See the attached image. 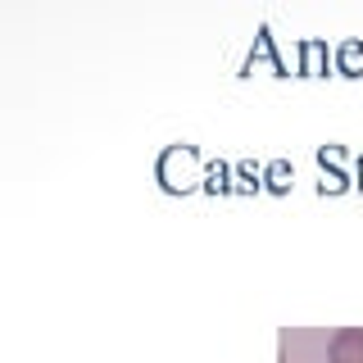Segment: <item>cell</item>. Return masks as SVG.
Listing matches in <instances>:
<instances>
[{
    "label": "cell",
    "mask_w": 363,
    "mask_h": 363,
    "mask_svg": "<svg viewBox=\"0 0 363 363\" xmlns=\"http://www.w3.org/2000/svg\"><path fill=\"white\" fill-rule=\"evenodd\" d=\"M332 363H363V327H345L332 336Z\"/></svg>",
    "instance_id": "cell-1"
}]
</instances>
